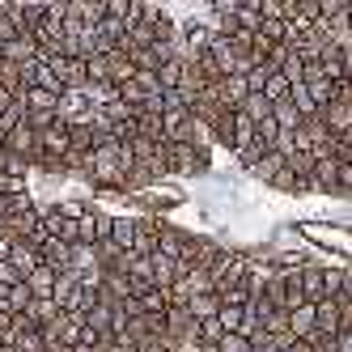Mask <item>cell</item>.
<instances>
[{
    "mask_svg": "<svg viewBox=\"0 0 352 352\" xmlns=\"http://www.w3.org/2000/svg\"><path fill=\"white\" fill-rule=\"evenodd\" d=\"M289 331H293L297 344L318 336V301H301L297 310H289Z\"/></svg>",
    "mask_w": 352,
    "mask_h": 352,
    "instance_id": "6da1fadb",
    "label": "cell"
},
{
    "mask_svg": "<svg viewBox=\"0 0 352 352\" xmlns=\"http://www.w3.org/2000/svg\"><path fill=\"white\" fill-rule=\"evenodd\" d=\"M47 64L56 68L64 94H68V89H85V81H89V77H85V60H77V56H52Z\"/></svg>",
    "mask_w": 352,
    "mask_h": 352,
    "instance_id": "7a4b0ae2",
    "label": "cell"
},
{
    "mask_svg": "<svg viewBox=\"0 0 352 352\" xmlns=\"http://www.w3.org/2000/svg\"><path fill=\"white\" fill-rule=\"evenodd\" d=\"M340 327H344V306H340V297H322V301H318V336H322V340H336Z\"/></svg>",
    "mask_w": 352,
    "mask_h": 352,
    "instance_id": "3957f363",
    "label": "cell"
},
{
    "mask_svg": "<svg viewBox=\"0 0 352 352\" xmlns=\"http://www.w3.org/2000/svg\"><path fill=\"white\" fill-rule=\"evenodd\" d=\"M9 263L21 272V280H26L30 272H38V267H43V250H38L34 242H21V238H17V242H13V250H9Z\"/></svg>",
    "mask_w": 352,
    "mask_h": 352,
    "instance_id": "277c9868",
    "label": "cell"
},
{
    "mask_svg": "<svg viewBox=\"0 0 352 352\" xmlns=\"http://www.w3.org/2000/svg\"><path fill=\"white\" fill-rule=\"evenodd\" d=\"M314 191L340 195V157H322V162H314Z\"/></svg>",
    "mask_w": 352,
    "mask_h": 352,
    "instance_id": "5b68a950",
    "label": "cell"
},
{
    "mask_svg": "<svg viewBox=\"0 0 352 352\" xmlns=\"http://www.w3.org/2000/svg\"><path fill=\"white\" fill-rule=\"evenodd\" d=\"M322 272H327V267H314V263H301V267H297V280H301V297H306V301H322V297H327Z\"/></svg>",
    "mask_w": 352,
    "mask_h": 352,
    "instance_id": "8992f818",
    "label": "cell"
},
{
    "mask_svg": "<svg viewBox=\"0 0 352 352\" xmlns=\"http://www.w3.org/2000/svg\"><path fill=\"white\" fill-rule=\"evenodd\" d=\"M17 98L26 102V111H47V115H60V98H64V94H52V89L30 85V89H21Z\"/></svg>",
    "mask_w": 352,
    "mask_h": 352,
    "instance_id": "52a82bcc",
    "label": "cell"
},
{
    "mask_svg": "<svg viewBox=\"0 0 352 352\" xmlns=\"http://www.w3.org/2000/svg\"><path fill=\"white\" fill-rule=\"evenodd\" d=\"M322 123H327V132L331 136H344L352 128V102H331V107H322Z\"/></svg>",
    "mask_w": 352,
    "mask_h": 352,
    "instance_id": "ba28073f",
    "label": "cell"
},
{
    "mask_svg": "<svg viewBox=\"0 0 352 352\" xmlns=\"http://www.w3.org/2000/svg\"><path fill=\"white\" fill-rule=\"evenodd\" d=\"M285 166H289V162H285V157H280V153H276V148H272V153H263V157H259L255 166H250V174H255V179H263V183L272 187V183H276V179H280V174H285Z\"/></svg>",
    "mask_w": 352,
    "mask_h": 352,
    "instance_id": "9c48e42d",
    "label": "cell"
},
{
    "mask_svg": "<svg viewBox=\"0 0 352 352\" xmlns=\"http://www.w3.org/2000/svg\"><path fill=\"white\" fill-rule=\"evenodd\" d=\"M0 301H5V310H9V314H26V310L34 306V293H30L26 280H21V285H13V289L0 293Z\"/></svg>",
    "mask_w": 352,
    "mask_h": 352,
    "instance_id": "30bf717a",
    "label": "cell"
},
{
    "mask_svg": "<svg viewBox=\"0 0 352 352\" xmlns=\"http://www.w3.org/2000/svg\"><path fill=\"white\" fill-rule=\"evenodd\" d=\"M187 310H191L195 322L217 318V314H221V293H199V297H191V301H187Z\"/></svg>",
    "mask_w": 352,
    "mask_h": 352,
    "instance_id": "8fae6325",
    "label": "cell"
},
{
    "mask_svg": "<svg viewBox=\"0 0 352 352\" xmlns=\"http://www.w3.org/2000/svg\"><path fill=\"white\" fill-rule=\"evenodd\" d=\"M272 119H276V128H280V132H301V123H306V119H301V111L289 102V98L272 107Z\"/></svg>",
    "mask_w": 352,
    "mask_h": 352,
    "instance_id": "7c38bea8",
    "label": "cell"
},
{
    "mask_svg": "<svg viewBox=\"0 0 352 352\" xmlns=\"http://www.w3.org/2000/svg\"><path fill=\"white\" fill-rule=\"evenodd\" d=\"M111 242H115L119 250H132V246H136V217H115V225H111Z\"/></svg>",
    "mask_w": 352,
    "mask_h": 352,
    "instance_id": "4fadbf2b",
    "label": "cell"
},
{
    "mask_svg": "<svg viewBox=\"0 0 352 352\" xmlns=\"http://www.w3.org/2000/svg\"><path fill=\"white\" fill-rule=\"evenodd\" d=\"M56 276H60L56 267H47V263H43L38 272H30V276H26V285H30V293H34V297H52V293H56Z\"/></svg>",
    "mask_w": 352,
    "mask_h": 352,
    "instance_id": "5bb4252c",
    "label": "cell"
},
{
    "mask_svg": "<svg viewBox=\"0 0 352 352\" xmlns=\"http://www.w3.org/2000/svg\"><path fill=\"white\" fill-rule=\"evenodd\" d=\"M132 77H136V64H132V56H128V52H115V56H111V85L119 89V85H128Z\"/></svg>",
    "mask_w": 352,
    "mask_h": 352,
    "instance_id": "9a60e30c",
    "label": "cell"
},
{
    "mask_svg": "<svg viewBox=\"0 0 352 352\" xmlns=\"http://www.w3.org/2000/svg\"><path fill=\"white\" fill-rule=\"evenodd\" d=\"M238 111H242L250 123H263V119H272V102H267L263 94H250V98H246V102H242Z\"/></svg>",
    "mask_w": 352,
    "mask_h": 352,
    "instance_id": "2e32d148",
    "label": "cell"
},
{
    "mask_svg": "<svg viewBox=\"0 0 352 352\" xmlns=\"http://www.w3.org/2000/svg\"><path fill=\"white\" fill-rule=\"evenodd\" d=\"M289 89H293V81L285 77V72H272V77H267V85H263V98H267V102L276 107V102H285V98H289Z\"/></svg>",
    "mask_w": 352,
    "mask_h": 352,
    "instance_id": "e0dca14e",
    "label": "cell"
},
{
    "mask_svg": "<svg viewBox=\"0 0 352 352\" xmlns=\"http://www.w3.org/2000/svg\"><path fill=\"white\" fill-rule=\"evenodd\" d=\"M136 136H144V140H162V115H153V111H136Z\"/></svg>",
    "mask_w": 352,
    "mask_h": 352,
    "instance_id": "ac0fdd59",
    "label": "cell"
},
{
    "mask_svg": "<svg viewBox=\"0 0 352 352\" xmlns=\"http://www.w3.org/2000/svg\"><path fill=\"white\" fill-rule=\"evenodd\" d=\"M21 191H30V174L0 170V195H21Z\"/></svg>",
    "mask_w": 352,
    "mask_h": 352,
    "instance_id": "d6986e66",
    "label": "cell"
},
{
    "mask_svg": "<svg viewBox=\"0 0 352 352\" xmlns=\"http://www.w3.org/2000/svg\"><path fill=\"white\" fill-rule=\"evenodd\" d=\"M242 318H246V306H221V314H217V322H221L225 336H234L238 327H242Z\"/></svg>",
    "mask_w": 352,
    "mask_h": 352,
    "instance_id": "ffe728a7",
    "label": "cell"
},
{
    "mask_svg": "<svg viewBox=\"0 0 352 352\" xmlns=\"http://www.w3.org/2000/svg\"><path fill=\"white\" fill-rule=\"evenodd\" d=\"M217 352H259V344L246 340V336H225V340L217 344Z\"/></svg>",
    "mask_w": 352,
    "mask_h": 352,
    "instance_id": "44dd1931",
    "label": "cell"
},
{
    "mask_svg": "<svg viewBox=\"0 0 352 352\" xmlns=\"http://www.w3.org/2000/svg\"><path fill=\"white\" fill-rule=\"evenodd\" d=\"M322 285H327V297H340L344 293V267H327L322 272Z\"/></svg>",
    "mask_w": 352,
    "mask_h": 352,
    "instance_id": "7402d4cb",
    "label": "cell"
},
{
    "mask_svg": "<svg viewBox=\"0 0 352 352\" xmlns=\"http://www.w3.org/2000/svg\"><path fill=\"white\" fill-rule=\"evenodd\" d=\"M13 285H21V272L5 259V263H0V289H13Z\"/></svg>",
    "mask_w": 352,
    "mask_h": 352,
    "instance_id": "603a6c76",
    "label": "cell"
},
{
    "mask_svg": "<svg viewBox=\"0 0 352 352\" xmlns=\"http://www.w3.org/2000/svg\"><path fill=\"white\" fill-rule=\"evenodd\" d=\"M13 242H17V238H13L9 230H0V263L9 259V250H13Z\"/></svg>",
    "mask_w": 352,
    "mask_h": 352,
    "instance_id": "cb8c5ba5",
    "label": "cell"
},
{
    "mask_svg": "<svg viewBox=\"0 0 352 352\" xmlns=\"http://www.w3.org/2000/svg\"><path fill=\"white\" fill-rule=\"evenodd\" d=\"M13 102H17V94H13V89H5V85H0V115H5V111H9Z\"/></svg>",
    "mask_w": 352,
    "mask_h": 352,
    "instance_id": "d4e9b609",
    "label": "cell"
},
{
    "mask_svg": "<svg viewBox=\"0 0 352 352\" xmlns=\"http://www.w3.org/2000/svg\"><path fill=\"white\" fill-rule=\"evenodd\" d=\"M340 301H352V267H344V293H340Z\"/></svg>",
    "mask_w": 352,
    "mask_h": 352,
    "instance_id": "484cf974",
    "label": "cell"
},
{
    "mask_svg": "<svg viewBox=\"0 0 352 352\" xmlns=\"http://www.w3.org/2000/svg\"><path fill=\"white\" fill-rule=\"evenodd\" d=\"M344 13H348V21H352V0H344Z\"/></svg>",
    "mask_w": 352,
    "mask_h": 352,
    "instance_id": "4316f807",
    "label": "cell"
},
{
    "mask_svg": "<svg viewBox=\"0 0 352 352\" xmlns=\"http://www.w3.org/2000/svg\"><path fill=\"white\" fill-rule=\"evenodd\" d=\"M0 352H17V348H13V344H5V348H0Z\"/></svg>",
    "mask_w": 352,
    "mask_h": 352,
    "instance_id": "83f0119b",
    "label": "cell"
}]
</instances>
